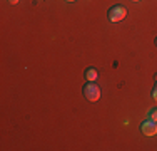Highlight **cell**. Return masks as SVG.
Masks as SVG:
<instances>
[{
  "label": "cell",
  "instance_id": "6da1fadb",
  "mask_svg": "<svg viewBox=\"0 0 157 151\" xmlns=\"http://www.w3.org/2000/svg\"><path fill=\"white\" fill-rule=\"evenodd\" d=\"M82 94L89 103H95L100 99V88L95 84V81H87L82 88Z\"/></svg>",
  "mask_w": 157,
  "mask_h": 151
},
{
  "label": "cell",
  "instance_id": "7a4b0ae2",
  "mask_svg": "<svg viewBox=\"0 0 157 151\" xmlns=\"http://www.w3.org/2000/svg\"><path fill=\"white\" fill-rule=\"evenodd\" d=\"M127 17V9L124 5H112L109 10H107V18H109L110 22H114V24H117V22L124 20Z\"/></svg>",
  "mask_w": 157,
  "mask_h": 151
},
{
  "label": "cell",
  "instance_id": "3957f363",
  "mask_svg": "<svg viewBox=\"0 0 157 151\" xmlns=\"http://www.w3.org/2000/svg\"><path fill=\"white\" fill-rule=\"evenodd\" d=\"M140 133L144 136H155L157 134V123L152 119H145L140 123Z\"/></svg>",
  "mask_w": 157,
  "mask_h": 151
},
{
  "label": "cell",
  "instance_id": "277c9868",
  "mask_svg": "<svg viewBox=\"0 0 157 151\" xmlns=\"http://www.w3.org/2000/svg\"><path fill=\"white\" fill-rule=\"evenodd\" d=\"M84 77L85 81H97V77H99V72H97L95 67H87L84 72Z\"/></svg>",
  "mask_w": 157,
  "mask_h": 151
},
{
  "label": "cell",
  "instance_id": "5b68a950",
  "mask_svg": "<svg viewBox=\"0 0 157 151\" xmlns=\"http://www.w3.org/2000/svg\"><path fill=\"white\" fill-rule=\"evenodd\" d=\"M147 118L152 119V121H157V108H154V109H151V111H149Z\"/></svg>",
  "mask_w": 157,
  "mask_h": 151
},
{
  "label": "cell",
  "instance_id": "8992f818",
  "mask_svg": "<svg viewBox=\"0 0 157 151\" xmlns=\"http://www.w3.org/2000/svg\"><path fill=\"white\" fill-rule=\"evenodd\" d=\"M152 97L157 101V82H155V86H154V89H152Z\"/></svg>",
  "mask_w": 157,
  "mask_h": 151
},
{
  "label": "cell",
  "instance_id": "52a82bcc",
  "mask_svg": "<svg viewBox=\"0 0 157 151\" xmlns=\"http://www.w3.org/2000/svg\"><path fill=\"white\" fill-rule=\"evenodd\" d=\"M17 2H18V0H9V3H12V5H15Z\"/></svg>",
  "mask_w": 157,
  "mask_h": 151
},
{
  "label": "cell",
  "instance_id": "ba28073f",
  "mask_svg": "<svg viewBox=\"0 0 157 151\" xmlns=\"http://www.w3.org/2000/svg\"><path fill=\"white\" fill-rule=\"evenodd\" d=\"M154 44H155V47H157V37H155V40H154Z\"/></svg>",
  "mask_w": 157,
  "mask_h": 151
},
{
  "label": "cell",
  "instance_id": "9c48e42d",
  "mask_svg": "<svg viewBox=\"0 0 157 151\" xmlns=\"http://www.w3.org/2000/svg\"><path fill=\"white\" fill-rule=\"evenodd\" d=\"M65 2H75V0H65Z\"/></svg>",
  "mask_w": 157,
  "mask_h": 151
},
{
  "label": "cell",
  "instance_id": "30bf717a",
  "mask_svg": "<svg viewBox=\"0 0 157 151\" xmlns=\"http://www.w3.org/2000/svg\"><path fill=\"white\" fill-rule=\"evenodd\" d=\"M154 79H155V82H157V74H155V76H154Z\"/></svg>",
  "mask_w": 157,
  "mask_h": 151
},
{
  "label": "cell",
  "instance_id": "8fae6325",
  "mask_svg": "<svg viewBox=\"0 0 157 151\" xmlns=\"http://www.w3.org/2000/svg\"><path fill=\"white\" fill-rule=\"evenodd\" d=\"M132 2H139V0H132Z\"/></svg>",
  "mask_w": 157,
  "mask_h": 151
}]
</instances>
